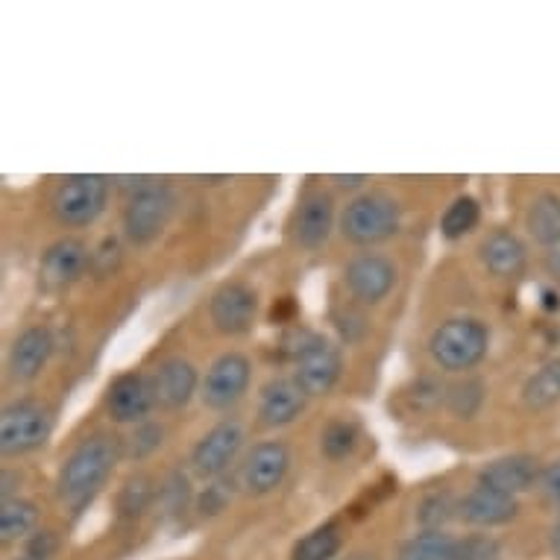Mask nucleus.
<instances>
[{"label": "nucleus", "mask_w": 560, "mask_h": 560, "mask_svg": "<svg viewBox=\"0 0 560 560\" xmlns=\"http://www.w3.org/2000/svg\"><path fill=\"white\" fill-rule=\"evenodd\" d=\"M124 441L115 434H92L77 446L56 476V493L68 508L89 505L124 458Z\"/></svg>", "instance_id": "1"}, {"label": "nucleus", "mask_w": 560, "mask_h": 560, "mask_svg": "<svg viewBox=\"0 0 560 560\" xmlns=\"http://www.w3.org/2000/svg\"><path fill=\"white\" fill-rule=\"evenodd\" d=\"M285 343L294 361V378L300 382L308 396H326L331 387L338 385L340 370H343V359L340 349L323 335L314 331H291Z\"/></svg>", "instance_id": "2"}, {"label": "nucleus", "mask_w": 560, "mask_h": 560, "mask_svg": "<svg viewBox=\"0 0 560 560\" xmlns=\"http://www.w3.org/2000/svg\"><path fill=\"white\" fill-rule=\"evenodd\" d=\"M490 329L476 317H452L434 329L429 340L434 364L446 373H467L487 355Z\"/></svg>", "instance_id": "3"}, {"label": "nucleus", "mask_w": 560, "mask_h": 560, "mask_svg": "<svg viewBox=\"0 0 560 560\" xmlns=\"http://www.w3.org/2000/svg\"><path fill=\"white\" fill-rule=\"evenodd\" d=\"M399 223H402L399 202L378 191L359 194L355 200H349V206L340 214L343 238L352 241V244H361V247L394 238L399 232Z\"/></svg>", "instance_id": "4"}, {"label": "nucleus", "mask_w": 560, "mask_h": 560, "mask_svg": "<svg viewBox=\"0 0 560 560\" xmlns=\"http://www.w3.org/2000/svg\"><path fill=\"white\" fill-rule=\"evenodd\" d=\"M109 202V179L101 174L65 176L54 191V214L65 226H89Z\"/></svg>", "instance_id": "5"}, {"label": "nucleus", "mask_w": 560, "mask_h": 560, "mask_svg": "<svg viewBox=\"0 0 560 560\" xmlns=\"http://www.w3.org/2000/svg\"><path fill=\"white\" fill-rule=\"evenodd\" d=\"M176 197L171 185L144 183L138 185L124 209V232L132 244H153L165 232L174 214Z\"/></svg>", "instance_id": "6"}, {"label": "nucleus", "mask_w": 560, "mask_h": 560, "mask_svg": "<svg viewBox=\"0 0 560 560\" xmlns=\"http://www.w3.org/2000/svg\"><path fill=\"white\" fill-rule=\"evenodd\" d=\"M54 434V417L33 399L10 402L0 413V450L3 455H27L42 450Z\"/></svg>", "instance_id": "7"}, {"label": "nucleus", "mask_w": 560, "mask_h": 560, "mask_svg": "<svg viewBox=\"0 0 560 560\" xmlns=\"http://www.w3.org/2000/svg\"><path fill=\"white\" fill-rule=\"evenodd\" d=\"M253 382V364L241 352H223L212 368L206 370L200 396L202 402L214 411H226L232 405H238Z\"/></svg>", "instance_id": "8"}, {"label": "nucleus", "mask_w": 560, "mask_h": 560, "mask_svg": "<svg viewBox=\"0 0 560 560\" xmlns=\"http://www.w3.org/2000/svg\"><path fill=\"white\" fill-rule=\"evenodd\" d=\"M153 408H156V394H153V382L144 373L129 370L106 387V413H109L112 423H144Z\"/></svg>", "instance_id": "9"}, {"label": "nucleus", "mask_w": 560, "mask_h": 560, "mask_svg": "<svg viewBox=\"0 0 560 560\" xmlns=\"http://www.w3.org/2000/svg\"><path fill=\"white\" fill-rule=\"evenodd\" d=\"M288 469H291V450L282 441H265L249 450L241 464L238 481L253 497H265L285 481Z\"/></svg>", "instance_id": "10"}, {"label": "nucleus", "mask_w": 560, "mask_h": 560, "mask_svg": "<svg viewBox=\"0 0 560 560\" xmlns=\"http://www.w3.org/2000/svg\"><path fill=\"white\" fill-rule=\"evenodd\" d=\"M241 446H244V425L238 420H221L202 434L200 443L194 446L191 464L202 478L223 476L230 464L238 458Z\"/></svg>", "instance_id": "11"}, {"label": "nucleus", "mask_w": 560, "mask_h": 560, "mask_svg": "<svg viewBox=\"0 0 560 560\" xmlns=\"http://www.w3.org/2000/svg\"><path fill=\"white\" fill-rule=\"evenodd\" d=\"M343 282H347L349 294L359 303L376 305L382 303L396 285V267L390 258L376 256V253H364L355 256L343 270Z\"/></svg>", "instance_id": "12"}, {"label": "nucleus", "mask_w": 560, "mask_h": 560, "mask_svg": "<svg viewBox=\"0 0 560 560\" xmlns=\"http://www.w3.org/2000/svg\"><path fill=\"white\" fill-rule=\"evenodd\" d=\"M209 314L221 335H244L256 323L258 294L244 282H226L214 291Z\"/></svg>", "instance_id": "13"}, {"label": "nucleus", "mask_w": 560, "mask_h": 560, "mask_svg": "<svg viewBox=\"0 0 560 560\" xmlns=\"http://www.w3.org/2000/svg\"><path fill=\"white\" fill-rule=\"evenodd\" d=\"M335 230V202L326 191H305L291 218V238L303 249H317Z\"/></svg>", "instance_id": "14"}, {"label": "nucleus", "mask_w": 560, "mask_h": 560, "mask_svg": "<svg viewBox=\"0 0 560 560\" xmlns=\"http://www.w3.org/2000/svg\"><path fill=\"white\" fill-rule=\"evenodd\" d=\"M85 267H92V249L80 238H62L45 249L38 273L47 288L59 291L77 282L85 273Z\"/></svg>", "instance_id": "15"}, {"label": "nucleus", "mask_w": 560, "mask_h": 560, "mask_svg": "<svg viewBox=\"0 0 560 560\" xmlns=\"http://www.w3.org/2000/svg\"><path fill=\"white\" fill-rule=\"evenodd\" d=\"M540 476L542 469L537 464V458L516 452V455H505V458L485 464L481 472H478V485L493 487V490L508 493V497H520L525 490H532L540 481Z\"/></svg>", "instance_id": "16"}, {"label": "nucleus", "mask_w": 560, "mask_h": 560, "mask_svg": "<svg viewBox=\"0 0 560 560\" xmlns=\"http://www.w3.org/2000/svg\"><path fill=\"white\" fill-rule=\"evenodd\" d=\"M150 382H153V394H156V408H165V411L185 408L197 394V387H202L197 368L185 359L162 361Z\"/></svg>", "instance_id": "17"}, {"label": "nucleus", "mask_w": 560, "mask_h": 560, "mask_svg": "<svg viewBox=\"0 0 560 560\" xmlns=\"http://www.w3.org/2000/svg\"><path fill=\"white\" fill-rule=\"evenodd\" d=\"M312 396L305 394L300 382L294 376L291 378H270L265 387H261V399H258V417L261 423L270 425V429H282V425H291L305 411Z\"/></svg>", "instance_id": "18"}, {"label": "nucleus", "mask_w": 560, "mask_h": 560, "mask_svg": "<svg viewBox=\"0 0 560 560\" xmlns=\"http://www.w3.org/2000/svg\"><path fill=\"white\" fill-rule=\"evenodd\" d=\"M520 514V502L516 497L499 493L493 487H472L467 497L460 499L458 516L464 523L478 525V528H497V525H508Z\"/></svg>", "instance_id": "19"}, {"label": "nucleus", "mask_w": 560, "mask_h": 560, "mask_svg": "<svg viewBox=\"0 0 560 560\" xmlns=\"http://www.w3.org/2000/svg\"><path fill=\"white\" fill-rule=\"evenodd\" d=\"M54 355V335L50 329L33 326L24 329L10 347V376L15 382H33V378L47 368V361Z\"/></svg>", "instance_id": "20"}, {"label": "nucleus", "mask_w": 560, "mask_h": 560, "mask_svg": "<svg viewBox=\"0 0 560 560\" xmlns=\"http://www.w3.org/2000/svg\"><path fill=\"white\" fill-rule=\"evenodd\" d=\"M481 265L487 267V273H493L497 279H514L528 265V249L514 232L499 230L493 235H487L481 244Z\"/></svg>", "instance_id": "21"}, {"label": "nucleus", "mask_w": 560, "mask_h": 560, "mask_svg": "<svg viewBox=\"0 0 560 560\" xmlns=\"http://www.w3.org/2000/svg\"><path fill=\"white\" fill-rule=\"evenodd\" d=\"M525 230L542 249L560 244V197L551 191L537 194L525 214Z\"/></svg>", "instance_id": "22"}, {"label": "nucleus", "mask_w": 560, "mask_h": 560, "mask_svg": "<svg viewBox=\"0 0 560 560\" xmlns=\"http://www.w3.org/2000/svg\"><path fill=\"white\" fill-rule=\"evenodd\" d=\"M523 402L528 411H546L560 402V355L549 359L528 376L523 385Z\"/></svg>", "instance_id": "23"}, {"label": "nucleus", "mask_w": 560, "mask_h": 560, "mask_svg": "<svg viewBox=\"0 0 560 560\" xmlns=\"http://www.w3.org/2000/svg\"><path fill=\"white\" fill-rule=\"evenodd\" d=\"M159 499V487L156 481L148 476V472H132V476L120 485L118 499H115V505H118V516L120 520H136L144 511H150V505Z\"/></svg>", "instance_id": "24"}, {"label": "nucleus", "mask_w": 560, "mask_h": 560, "mask_svg": "<svg viewBox=\"0 0 560 560\" xmlns=\"http://www.w3.org/2000/svg\"><path fill=\"white\" fill-rule=\"evenodd\" d=\"M340 542H343L340 523L329 520V523L312 528L303 540H296V546L291 549V560H331L340 551Z\"/></svg>", "instance_id": "25"}, {"label": "nucleus", "mask_w": 560, "mask_h": 560, "mask_svg": "<svg viewBox=\"0 0 560 560\" xmlns=\"http://www.w3.org/2000/svg\"><path fill=\"white\" fill-rule=\"evenodd\" d=\"M455 551H458V540L441 532H420L417 537L405 542L402 551H399V560H455Z\"/></svg>", "instance_id": "26"}, {"label": "nucleus", "mask_w": 560, "mask_h": 560, "mask_svg": "<svg viewBox=\"0 0 560 560\" xmlns=\"http://www.w3.org/2000/svg\"><path fill=\"white\" fill-rule=\"evenodd\" d=\"M478 221H481V206H478L476 197H469V194L455 197L441 218V235L446 241H460L476 230Z\"/></svg>", "instance_id": "27"}, {"label": "nucleus", "mask_w": 560, "mask_h": 560, "mask_svg": "<svg viewBox=\"0 0 560 560\" xmlns=\"http://www.w3.org/2000/svg\"><path fill=\"white\" fill-rule=\"evenodd\" d=\"M36 523H38V511L33 502H27V499L15 497L0 505V537H3V542L19 540V537L33 532Z\"/></svg>", "instance_id": "28"}, {"label": "nucleus", "mask_w": 560, "mask_h": 560, "mask_svg": "<svg viewBox=\"0 0 560 560\" xmlns=\"http://www.w3.org/2000/svg\"><path fill=\"white\" fill-rule=\"evenodd\" d=\"M359 441L361 432L352 420H331L320 434V452L329 460H343L355 452Z\"/></svg>", "instance_id": "29"}, {"label": "nucleus", "mask_w": 560, "mask_h": 560, "mask_svg": "<svg viewBox=\"0 0 560 560\" xmlns=\"http://www.w3.org/2000/svg\"><path fill=\"white\" fill-rule=\"evenodd\" d=\"M485 385H481L478 378H464V382L450 387V394H446V408H450L455 417H460V420H472V417L481 411V405H485Z\"/></svg>", "instance_id": "30"}, {"label": "nucleus", "mask_w": 560, "mask_h": 560, "mask_svg": "<svg viewBox=\"0 0 560 560\" xmlns=\"http://www.w3.org/2000/svg\"><path fill=\"white\" fill-rule=\"evenodd\" d=\"M458 505L460 502H455L446 490H443V493H429V497L420 502L417 516H420V523L425 525V532H441L443 525L450 523L452 516H455Z\"/></svg>", "instance_id": "31"}, {"label": "nucleus", "mask_w": 560, "mask_h": 560, "mask_svg": "<svg viewBox=\"0 0 560 560\" xmlns=\"http://www.w3.org/2000/svg\"><path fill=\"white\" fill-rule=\"evenodd\" d=\"M194 499V490H191V481L185 472H171L165 478V485L159 487V502L165 508L167 514H183L185 508L191 505Z\"/></svg>", "instance_id": "32"}, {"label": "nucleus", "mask_w": 560, "mask_h": 560, "mask_svg": "<svg viewBox=\"0 0 560 560\" xmlns=\"http://www.w3.org/2000/svg\"><path fill=\"white\" fill-rule=\"evenodd\" d=\"M162 438H165V432H162V425L153 423V420L138 423L136 432H132V438H129L127 458H132V460L150 458V455H153V452L162 446Z\"/></svg>", "instance_id": "33"}, {"label": "nucleus", "mask_w": 560, "mask_h": 560, "mask_svg": "<svg viewBox=\"0 0 560 560\" xmlns=\"http://www.w3.org/2000/svg\"><path fill=\"white\" fill-rule=\"evenodd\" d=\"M502 558V549L493 537L487 534H472V537H464L458 540V551H455V560H499Z\"/></svg>", "instance_id": "34"}, {"label": "nucleus", "mask_w": 560, "mask_h": 560, "mask_svg": "<svg viewBox=\"0 0 560 560\" xmlns=\"http://www.w3.org/2000/svg\"><path fill=\"white\" fill-rule=\"evenodd\" d=\"M335 329L340 331V338L347 343H355L368 331V317L359 308H340V312H335Z\"/></svg>", "instance_id": "35"}, {"label": "nucleus", "mask_w": 560, "mask_h": 560, "mask_svg": "<svg viewBox=\"0 0 560 560\" xmlns=\"http://www.w3.org/2000/svg\"><path fill=\"white\" fill-rule=\"evenodd\" d=\"M226 505H230V487L223 485V481H214V485L206 487L200 497H197V511H200V516H218Z\"/></svg>", "instance_id": "36"}, {"label": "nucleus", "mask_w": 560, "mask_h": 560, "mask_svg": "<svg viewBox=\"0 0 560 560\" xmlns=\"http://www.w3.org/2000/svg\"><path fill=\"white\" fill-rule=\"evenodd\" d=\"M118 261H120V247H118V241H115V238H106L101 244V249H94V253H92V267L101 276L109 273L112 267L118 265Z\"/></svg>", "instance_id": "37"}, {"label": "nucleus", "mask_w": 560, "mask_h": 560, "mask_svg": "<svg viewBox=\"0 0 560 560\" xmlns=\"http://www.w3.org/2000/svg\"><path fill=\"white\" fill-rule=\"evenodd\" d=\"M296 314H300V305H296L294 296H282V300H276L273 303L270 320L279 323V326H288V323L296 320Z\"/></svg>", "instance_id": "38"}, {"label": "nucleus", "mask_w": 560, "mask_h": 560, "mask_svg": "<svg viewBox=\"0 0 560 560\" xmlns=\"http://www.w3.org/2000/svg\"><path fill=\"white\" fill-rule=\"evenodd\" d=\"M56 551V534L54 532H36L30 540V558L47 560Z\"/></svg>", "instance_id": "39"}, {"label": "nucleus", "mask_w": 560, "mask_h": 560, "mask_svg": "<svg viewBox=\"0 0 560 560\" xmlns=\"http://www.w3.org/2000/svg\"><path fill=\"white\" fill-rule=\"evenodd\" d=\"M540 485L542 490H546V497H549L555 505H560V460H555V464H549V467L542 469Z\"/></svg>", "instance_id": "40"}, {"label": "nucleus", "mask_w": 560, "mask_h": 560, "mask_svg": "<svg viewBox=\"0 0 560 560\" xmlns=\"http://www.w3.org/2000/svg\"><path fill=\"white\" fill-rule=\"evenodd\" d=\"M546 270H549L551 279L560 285V244L546 249Z\"/></svg>", "instance_id": "41"}, {"label": "nucleus", "mask_w": 560, "mask_h": 560, "mask_svg": "<svg viewBox=\"0 0 560 560\" xmlns=\"http://www.w3.org/2000/svg\"><path fill=\"white\" fill-rule=\"evenodd\" d=\"M331 183H338V188H347V191H355V188H361V185L368 183V176L364 174H355V176L335 174L331 176Z\"/></svg>", "instance_id": "42"}, {"label": "nucleus", "mask_w": 560, "mask_h": 560, "mask_svg": "<svg viewBox=\"0 0 560 560\" xmlns=\"http://www.w3.org/2000/svg\"><path fill=\"white\" fill-rule=\"evenodd\" d=\"M542 308L546 312H560V296L555 291H542Z\"/></svg>", "instance_id": "43"}, {"label": "nucleus", "mask_w": 560, "mask_h": 560, "mask_svg": "<svg viewBox=\"0 0 560 560\" xmlns=\"http://www.w3.org/2000/svg\"><path fill=\"white\" fill-rule=\"evenodd\" d=\"M549 546H551V555L560 560V520L555 523V528H551V537H549Z\"/></svg>", "instance_id": "44"}, {"label": "nucleus", "mask_w": 560, "mask_h": 560, "mask_svg": "<svg viewBox=\"0 0 560 560\" xmlns=\"http://www.w3.org/2000/svg\"><path fill=\"white\" fill-rule=\"evenodd\" d=\"M343 560H378V558L373 555V551H355V555H349V558Z\"/></svg>", "instance_id": "45"}, {"label": "nucleus", "mask_w": 560, "mask_h": 560, "mask_svg": "<svg viewBox=\"0 0 560 560\" xmlns=\"http://www.w3.org/2000/svg\"><path fill=\"white\" fill-rule=\"evenodd\" d=\"M21 560H42V558H30V555H27V558H21Z\"/></svg>", "instance_id": "46"}]
</instances>
